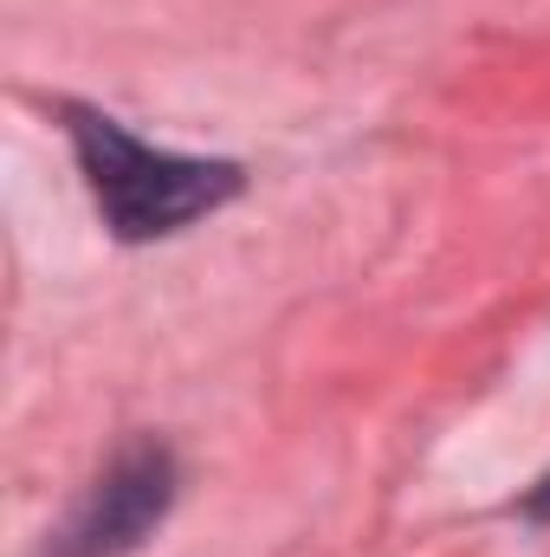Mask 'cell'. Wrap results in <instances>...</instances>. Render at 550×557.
<instances>
[{
  "label": "cell",
  "mask_w": 550,
  "mask_h": 557,
  "mask_svg": "<svg viewBox=\"0 0 550 557\" xmlns=\"http://www.w3.org/2000/svg\"><path fill=\"white\" fill-rule=\"evenodd\" d=\"M72 149L85 162V182L111 221L117 240H155L188 227L195 214L221 208L240 195V169L234 162H201V156H168L137 143L124 124L98 117V111H65Z\"/></svg>",
  "instance_id": "cell-1"
},
{
  "label": "cell",
  "mask_w": 550,
  "mask_h": 557,
  "mask_svg": "<svg viewBox=\"0 0 550 557\" xmlns=\"http://www.w3.org/2000/svg\"><path fill=\"white\" fill-rule=\"evenodd\" d=\"M168 499H175V460L162 447H130L91 486V499L72 512V525L59 532L52 557H124L168 512Z\"/></svg>",
  "instance_id": "cell-2"
},
{
  "label": "cell",
  "mask_w": 550,
  "mask_h": 557,
  "mask_svg": "<svg viewBox=\"0 0 550 557\" xmlns=\"http://www.w3.org/2000/svg\"><path fill=\"white\" fill-rule=\"evenodd\" d=\"M532 512H538V519H550V480L538 486V493H532Z\"/></svg>",
  "instance_id": "cell-3"
}]
</instances>
